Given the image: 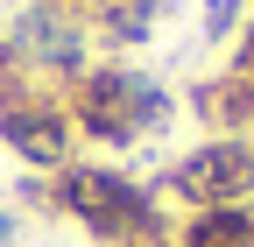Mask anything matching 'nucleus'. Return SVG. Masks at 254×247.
<instances>
[{"label": "nucleus", "instance_id": "7", "mask_svg": "<svg viewBox=\"0 0 254 247\" xmlns=\"http://www.w3.org/2000/svg\"><path fill=\"white\" fill-rule=\"evenodd\" d=\"M170 247H254V205H212V212H184Z\"/></svg>", "mask_w": 254, "mask_h": 247}, {"label": "nucleus", "instance_id": "6", "mask_svg": "<svg viewBox=\"0 0 254 247\" xmlns=\"http://www.w3.org/2000/svg\"><path fill=\"white\" fill-rule=\"evenodd\" d=\"M155 21H163V0H99L85 21V36L92 43H106V50H134L155 36Z\"/></svg>", "mask_w": 254, "mask_h": 247}, {"label": "nucleus", "instance_id": "2", "mask_svg": "<svg viewBox=\"0 0 254 247\" xmlns=\"http://www.w3.org/2000/svg\"><path fill=\"white\" fill-rule=\"evenodd\" d=\"M57 99H64V113H71L78 141H99V148H134V141H148V134H163L170 113H177V99H170L155 78L113 64V57L85 64Z\"/></svg>", "mask_w": 254, "mask_h": 247}, {"label": "nucleus", "instance_id": "1", "mask_svg": "<svg viewBox=\"0 0 254 247\" xmlns=\"http://www.w3.org/2000/svg\"><path fill=\"white\" fill-rule=\"evenodd\" d=\"M50 212L85 226L99 247H155V240L177 233L170 212H163V191L113 170V163H64L50 177Z\"/></svg>", "mask_w": 254, "mask_h": 247}, {"label": "nucleus", "instance_id": "5", "mask_svg": "<svg viewBox=\"0 0 254 247\" xmlns=\"http://www.w3.org/2000/svg\"><path fill=\"white\" fill-rule=\"evenodd\" d=\"M184 106H190V120H198L205 134H233V141H247V134H254V85H247V78H233V71L198 78V85L184 92Z\"/></svg>", "mask_w": 254, "mask_h": 247}, {"label": "nucleus", "instance_id": "3", "mask_svg": "<svg viewBox=\"0 0 254 247\" xmlns=\"http://www.w3.org/2000/svg\"><path fill=\"white\" fill-rule=\"evenodd\" d=\"M0 141L36 177H57L64 163H78V127H71L64 99L43 78H7L0 85Z\"/></svg>", "mask_w": 254, "mask_h": 247}, {"label": "nucleus", "instance_id": "9", "mask_svg": "<svg viewBox=\"0 0 254 247\" xmlns=\"http://www.w3.org/2000/svg\"><path fill=\"white\" fill-rule=\"evenodd\" d=\"M226 71H233V78H247V85H254V14H247V21H240V36H233V64H226Z\"/></svg>", "mask_w": 254, "mask_h": 247}, {"label": "nucleus", "instance_id": "8", "mask_svg": "<svg viewBox=\"0 0 254 247\" xmlns=\"http://www.w3.org/2000/svg\"><path fill=\"white\" fill-rule=\"evenodd\" d=\"M240 14H247V0H205V36L212 43H233L240 36Z\"/></svg>", "mask_w": 254, "mask_h": 247}, {"label": "nucleus", "instance_id": "4", "mask_svg": "<svg viewBox=\"0 0 254 247\" xmlns=\"http://www.w3.org/2000/svg\"><path fill=\"white\" fill-rule=\"evenodd\" d=\"M155 191H170L184 212H212V205H254V134L233 141V134H205L198 148L163 170Z\"/></svg>", "mask_w": 254, "mask_h": 247}]
</instances>
